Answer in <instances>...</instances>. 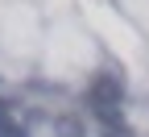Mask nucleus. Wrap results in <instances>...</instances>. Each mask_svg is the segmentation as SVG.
Returning a JSON list of instances; mask_svg holds the SVG:
<instances>
[{
  "label": "nucleus",
  "instance_id": "obj_1",
  "mask_svg": "<svg viewBox=\"0 0 149 137\" xmlns=\"http://www.w3.org/2000/svg\"><path fill=\"white\" fill-rule=\"evenodd\" d=\"M120 100H124V79L120 75H100L91 83V104L95 108H120Z\"/></svg>",
  "mask_w": 149,
  "mask_h": 137
},
{
  "label": "nucleus",
  "instance_id": "obj_2",
  "mask_svg": "<svg viewBox=\"0 0 149 137\" xmlns=\"http://www.w3.org/2000/svg\"><path fill=\"white\" fill-rule=\"evenodd\" d=\"M54 129H58L62 137H83V125L70 121V116H58V121H54Z\"/></svg>",
  "mask_w": 149,
  "mask_h": 137
},
{
  "label": "nucleus",
  "instance_id": "obj_3",
  "mask_svg": "<svg viewBox=\"0 0 149 137\" xmlns=\"http://www.w3.org/2000/svg\"><path fill=\"white\" fill-rule=\"evenodd\" d=\"M4 137H25V133H21V129H13V133H4Z\"/></svg>",
  "mask_w": 149,
  "mask_h": 137
}]
</instances>
